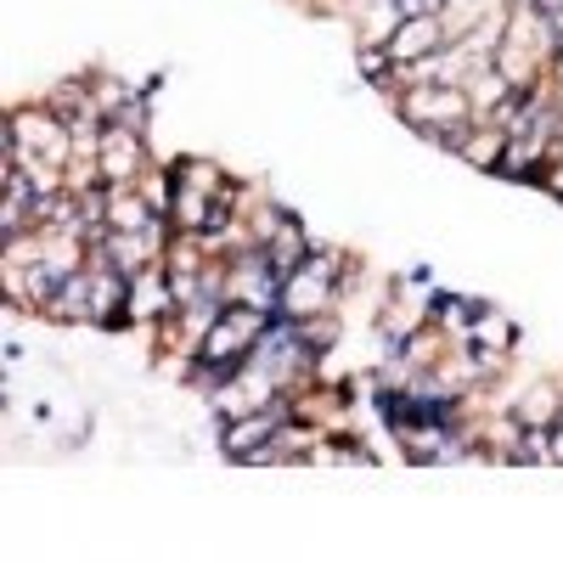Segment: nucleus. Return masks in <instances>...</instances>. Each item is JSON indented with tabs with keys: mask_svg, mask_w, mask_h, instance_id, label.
<instances>
[{
	"mask_svg": "<svg viewBox=\"0 0 563 563\" xmlns=\"http://www.w3.org/2000/svg\"><path fill=\"white\" fill-rule=\"evenodd\" d=\"M395 108L411 130H422L429 141H440V147H451V153L462 147V135L479 119L467 85H445V79H411L406 90H395Z\"/></svg>",
	"mask_w": 563,
	"mask_h": 563,
	"instance_id": "obj_1",
	"label": "nucleus"
},
{
	"mask_svg": "<svg viewBox=\"0 0 563 563\" xmlns=\"http://www.w3.org/2000/svg\"><path fill=\"white\" fill-rule=\"evenodd\" d=\"M339 282H344V254L339 249H316L288 282H282V316L305 321V316H327L339 299Z\"/></svg>",
	"mask_w": 563,
	"mask_h": 563,
	"instance_id": "obj_2",
	"label": "nucleus"
},
{
	"mask_svg": "<svg viewBox=\"0 0 563 563\" xmlns=\"http://www.w3.org/2000/svg\"><path fill=\"white\" fill-rule=\"evenodd\" d=\"M97 169L108 186H130L153 169V153H147V135L130 130V124H108L102 141H97Z\"/></svg>",
	"mask_w": 563,
	"mask_h": 563,
	"instance_id": "obj_3",
	"label": "nucleus"
},
{
	"mask_svg": "<svg viewBox=\"0 0 563 563\" xmlns=\"http://www.w3.org/2000/svg\"><path fill=\"white\" fill-rule=\"evenodd\" d=\"M445 45H451V34H445L440 12H411V18H400V29L389 40V57L411 74V68H422L429 57H440Z\"/></svg>",
	"mask_w": 563,
	"mask_h": 563,
	"instance_id": "obj_4",
	"label": "nucleus"
},
{
	"mask_svg": "<svg viewBox=\"0 0 563 563\" xmlns=\"http://www.w3.org/2000/svg\"><path fill=\"white\" fill-rule=\"evenodd\" d=\"M344 12H350V23H355L361 45H389V40H395V29H400V18H406L400 0H350Z\"/></svg>",
	"mask_w": 563,
	"mask_h": 563,
	"instance_id": "obj_5",
	"label": "nucleus"
},
{
	"mask_svg": "<svg viewBox=\"0 0 563 563\" xmlns=\"http://www.w3.org/2000/svg\"><path fill=\"white\" fill-rule=\"evenodd\" d=\"M558 411H563V395H558L552 384H536V389L519 400L512 422H525V429H552V422H558Z\"/></svg>",
	"mask_w": 563,
	"mask_h": 563,
	"instance_id": "obj_6",
	"label": "nucleus"
},
{
	"mask_svg": "<svg viewBox=\"0 0 563 563\" xmlns=\"http://www.w3.org/2000/svg\"><path fill=\"white\" fill-rule=\"evenodd\" d=\"M467 327H474V344H479V350H496V355H507V350H512V321H507L501 310L479 305Z\"/></svg>",
	"mask_w": 563,
	"mask_h": 563,
	"instance_id": "obj_7",
	"label": "nucleus"
},
{
	"mask_svg": "<svg viewBox=\"0 0 563 563\" xmlns=\"http://www.w3.org/2000/svg\"><path fill=\"white\" fill-rule=\"evenodd\" d=\"M547 90L563 102V45H558V57H552V68H547Z\"/></svg>",
	"mask_w": 563,
	"mask_h": 563,
	"instance_id": "obj_8",
	"label": "nucleus"
}]
</instances>
